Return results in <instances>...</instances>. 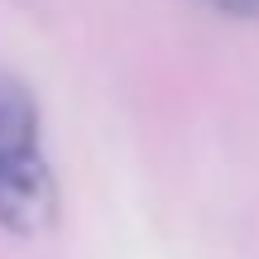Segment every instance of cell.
<instances>
[{
	"label": "cell",
	"instance_id": "7a4b0ae2",
	"mask_svg": "<svg viewBox=\"0 0 259 259\" xmlns=\"http://www.w3.org/2000/svg\"><path fill=\"white\" fill-rule=\"evenodd\" d=\"M216 10H226V15H240V19H254L259 15V0H211Z\"/></svg>",
	"mask_w": 259,
	"mask_h": 259
},
{
	"label": "cell",
	"instance_id": "6da1fadb",
	"mask_svg": "<svg viewBox=\"0 0 259 259\" xmlns=\"http://www.w3.org/2000/svg\"><path fill=\"white\" fill-rule=\"evenodd\" d=\"M58 183L38 144V101L24 82L0 72V226L38 235L53 226Z\"/></svg>",
	"mask_w": 259,
	"mask_h": 259
}]
</instances>
